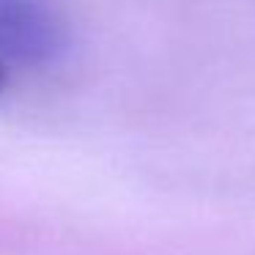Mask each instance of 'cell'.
I'll use <instances>...</instances> for the list:
<instances>
[{"label": "cell", "mask_w": 255, "mask_h": 255, "mask_svg": "<svg viewBox=\"0 0 255 255\" xmlns=\"http://www.w3.org/2000/svg\"><path fill=\"white\" fill-rule=\"evenodd\" d=\"M69 33L44 0H0V63L50 66L61 61Z\"/></svg>", "instance_id": "6da1fadb"}, {"label": "cell", "mask_w": 255, "mask_h": 255, "mask_svg": "<svg viewBox=\"0 0 255 255\" xmlns=\"http://www.w3.org/2000/svg\"><path fill=\"white\" fill-rule=\"evenodd\" d=\"M0 88H3V63H0Z\"/></svg>", "instance_id": "7a4b0ae2"}]
</instances>
